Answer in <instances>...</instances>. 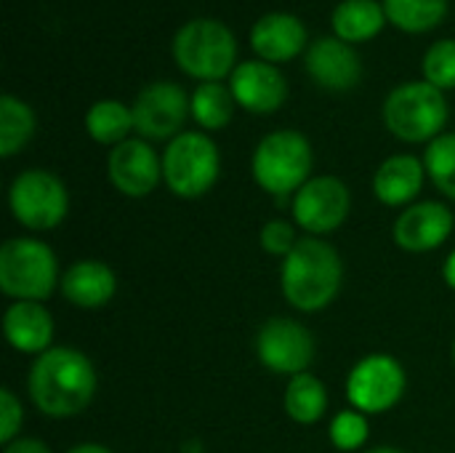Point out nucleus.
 <instances>
[{
  "label": "nucleus",
  "mask_w": 455,
  "mask_h": 453,
  "mask_svg": "<svg viewBox=\"0 0 455 453\" xmlns=\"http://www.w3.org/2000/svg\"><path fill=\"white\" fill-rule=\"evenodd\" d=\"M96 384L93 363L72 347H51L37 355L27 379L35 409L51 419H69L85 411L96 395Z\"/></svg>",
  "instance_id": "nucleus-1"
},
{
  "label": "nucleus",
  "mask_w": 455,
  "mask_h": 453,
  "mask_svg": "<svg viewBox=\"0 0 455 453\" xmlns=\"http://www.w3.org/2000/svg\"><path fill=\"white\" fill-rule=\"evenodd\" d=\"M344 264L339 251L323 238H301L283 259L280 286L283 296L299 312L325 310L341 291Z\"/></svg>",
  "instance_id": "nucleus-2"
},
{
  "label": "nucleus",
  "mask_w": 455,
  "mask_h": 453,
  "mask_svg": "<svg viewBox=\"0 0 455 453\" xmlns=\"http://www.w3.org/2000/svg\"><path fill=\"white\" fill-rule=\"evenodd\" d=\"M179 69L200 83H221L237 67V37L216 19H192L173 35Z\"/></svg>",
  "instance_id": "nucleus-3"
},
{
  "label": "nucleus",
  "mask_w": 455,
  "mask_h": 453,
  "mask_svg": "<svg viewBox=\"0 0 455 453\" xmlns=\"http://www.w3.org/2000/svg\"><path fill=\"white\" fill-rule=\"evenodd\" d=\"M312 166H315V155L309 139L291 128L267 133L256 144L251 160L256 184L275 198L296 195L312 179L309 176Z\"/></svg>",
  "instance_id": "nucleus-4"
},
{
  "label": "nucleus",
  "mask_w": 455,
  "mask_h": 453,
  "mask_svg": "<svg viewBox=\"0 0 455 453\" xmlns=\"http://www.w3.org/2000/svg\"><path fill=\"white\" fill-rule=\"evenodd\" d=\"M451 107L445 91L427 80H411L397 85L384 101V125L408 144H424L443 136Z\"/></svg>",
  "instance_id": "nucleus-5"
},
{
  "label": "nucleus",
  "mask_w": 455,
  "mask_h": 453,
  "mask_svg": "<svg viewBox=\"0 0 455 453\" xmlns=\"http://www.w3.org/2000/svg\"><path fill=\"white\" fill-rule=\"evenodd\" d=\"M61 283L51 246L35 238H11L0 246V291L16 302H43Z\"/></svg>",
  "instance_id": "nucleus-6"
},
{
  "label": "nucleus",
  "mask_w": 455,
  "mask_h": 453,
  "mask_svg": "<svg viewBox=\"0 0 455 453\" xmlns=\"http://www.w3.org/2000/svg\"><path fill=\"white\" fill-rule=\"evenodd\" d=\"M221 174L216 142L203 131H181L163 152V182L181 200L203 198Z\"/></svg>",
  "instance_id": "nucleus-7"
},
{
  "label": "nucleus",
  "mask_w": 455,
  "mask_h": 453,
  "mask_svg": "<svg viewBox=\"0 0 455 453\" xmlns=\"http://www.w3.org/2000/svg\"><path fill=\"white\" fill-rule=\"evenodd\" d=\"M8 208L21 227L32 232H45L67 219L69 192L56 174L43 168H29L11 182Z\"/></svg>",
  "instance_id": "nucleus-8"
},
{
  "label": "nucleus",
  "mask_w": 455,
  "mask_h": 453,
  "mask_svg": "<svg viewBox=\"0 0 455 453\" xmlns=\"http://www.w3.org/2000/svg\"><path fill=\"white\" fill-rule=\"evenodd\" d=\"M408 387L405 368L397 358L376 352L355 363V368L347 376V398L352 409L360 414H384L392 411Z\"/></svg>",
  "instance_id": "nucleus-9"
},
{
  "label": "nucleus",
  "mask_w": 455,
  "mask_h": 453,
  "mask_svg": "<svg viewBox=\"0 0 455 453\" xmlns=\"http://www.w3.org/2000/svg\"><path fill=\"white\" fill-rule=\"evenodd\" d=\"M349 208H352L349 187L339 176H331V174L312 176L293 195V203H291L293 222L312 238L336 232L347 222Z\"/></svg>",
  "instance_id": "nucleus-10"
},
{
  "label": "nucleus",
  "mask_w": 455,
  "mask_h": 453,
  "mask_svg": "<svg viewBox=\"0 0 455 453\" xmlns=\"http://www.w3.org/2000/svg\"><path fill=\"white\" fill-rule=\"evenodd\" d=\"M131 109L141 139H176L192 115V96L179 83L157 80L139 91Z\"/></svg>",
  "instance_id": "nucleus-11"
},
{
  "label": "nucleus",
  "mask_w": 455,
  "mask_h": 453,
  "mask_svg": "<svg viewBox=\"0 0 455 453\" xmlns=\"http://www.w3.org/2000/svg\"><path fill=\"white\" fill-rule=\"evenodd\" d=\"M256 355L272 374L299 376L315 360V336L291 318H269L256 334Z\"/></svg>",
  "instance_id": "nucleus-12"
},
{
  "label": "nucleus",
  "mask_w": 455,
  "mask_h": 453,
  "mask_svg": "<svg viewBox=\"0 0 455 453\" xmlns=\"http://www.w3.org/2000/svg\"><path fill=\"white\" fill-rule=\"evenodd\" d=\"M107 176L112 187L128 198H147L163 179V158L147 139H125L112 147L107 158Z\"/></svg>",
  "instance_id": "nucleus-13"
},
{
  "label": "nucleus",
  "mask_w": 455,
  "mask_h": 453,
  "mask_svg": "<svg viewBox=\"0 0 455 453\" xmlns=\"http://www.w3.org/2000/svg\"><path fill=\"white\" fill-rule=\"evenodd\" d=\"M229 88L235 93L237 107L253 115H272L288 99L285 75L277 69V64H269L264 59L240 61L229 75Z\"/></svg>",
  "instance_id": "nucleus-14"
},
{
  "label": "nucleus",
  "mask_w": 455,
  "mask_h": 453,
  "mask_svg": "<svg viewBox=\"0 0 455 453\" xmlns=\"http://www.w3.org/2000/svg\"><path fill=\"white\" fill-rule=\"evenodd\" d=\"M304 64L309 77L325 91L344 93L363 80V61L357 51L336 35H325L309 43Z\"/></svg>",
  "instance_id": "nucleus-15"
},
{
  "label": "nucleus",
  "mask_w": 455,
  "mask_h": 453,
  "mask_svg": "<svg viewBox=\"0 0 455 453\" xmlns=\"http://www.w3.org/2000/svg\"><path fill=\"white\" fill-rule=\"evenodd\" d=\"M453 232V214L440 200H421L408 206L395 222V243L411 254H427L440 248Z\"/></svg>",
  "instance_id": "nucleus-16"
},
{
  "label": "nucleus",
  "mask_w": 455,
  "mask_h": 453,
  "mask_svg": "<svg viewBox=\"0 0 455 453\" xmlns=\"http://www.w3.org/2000/svg\"><path fill=\"white\" fill-rule=\"evenodd\" d=\"M251 48L259 59L269 64L291 61L307 48V27L299 16L288 11L264 13L251 27Z\"/></svg>",
  "instance_id": "nucleus-17"
},
{
  "label": "nucleus",
  "mask_w": 455,
  "mask_h": 453,
  "mask_svg": "<svg viewBox=\"0 0 455 453\" xmlns=\"http://www.w3.org/2000/svg\"><path fill=\"white\" fill-rule=\"evenodd\" d=\"M5 342L21 355H43L53 342V318L40 302H13L3 315Z\"/></svg>",
  "instance_id": "nucleus-18"
},
{
  "label": "nucleus",
  "mask_w": 455,
  "mask_h": 453,
  "mask_svg": "<svg viewBox=\"0 0 455 453\" xmlns=\"http://www.w3.org/2000/svg\"><path fill=\"white\" fill-rule=\"evenodd\" d=\"M61 296L80 310H99L112 302L117 291V278L115 272L96 259H83L75 262L64 270L61 275Z\"/></svg>",
  "instance_id": "nucleus-19"
},
{
  "label": "nucleus",
  "mask_w": 455,
  "mask_h": 453,
  "mask_svg": "<svg viewBox=\"0 0 455 453\" xmlns=\"http://www.w3.org/2000/svg\"><path fill=\"white\" fill-rule=\"evenodd\" d=\"M424 179H427L424 160H419L416 155H392L373 174V195L392 208L408 206L421 195Z\"/></svg>",
  "instance_id": "nucleus-20"
},
{
  "label": "nucleus",
  "mask_w": 455,
  "mask_h": 453,
  "mask_svg": "<svg viewBox=\"0 0 455 453\" xmlns=\"http://www.w3.org/2000/svg\"><path fill=\"white\" fill-rule=\"evenodd\" d=\"M387 24L384 3L379 0H341L333 8L331 27L333 35L349 45L373 40Z\"/></svg>",
  "instance_id": "nucleus-21"
},
{
  "label": "nucleus",
  "mask_w": 455,
  "mask_h": 453,
  "mask_svg": "<svg viewBox=\"0 0 455 453\" xmlns=\"http://www.w3.org/2000/svg\"><path fill=\"white\" fill-rule=\"evenodd\" d=\"M85 131L96 144L117 147L128 139L131 131H136L133 109L117 99H101L85 112Z\"/></svg>",
  "instance_id": "nucleus-22"
},
{
  "label": "nucleus",
  "mask_w": 455,
  "mask_h": 453,
  "mask_svg": "<svg viewBox=\"0 0 455 453\" xmlns=\"http://www.w3.org/2000/svg\"><path fill=\"white\" fill-rule=\"evenodd\" d=\"M285 411L296 425H317L328 411V390L315 374L291 376L285 387Z\"/></svg>",
  "instance_id": "nucleus-23"
},
{
  "label": "nucleus",
  "mask_w": 455,
  "mask_h": 453,
  "mask_svg": "<svg viewBox=\"0 0 455 453\" xmlns=\"http://www.w3.org/2000/svg\"><path fill=\"white\" fill-rule=\"evenodd\" d=\"M387 21L408 35L440 27L448 16V0H384Z\"/></svg>",
  "instance_id": "nucleus-24"
},
{
  "label": "nucleus",
  "mask_w": 455,
  "mask_h": 453,
  "mask_svg": "<svg viewBox=\"0 0 455 453\" xmlns=\"http://www.w3.org/2000/svg\"><path fill=\"white\" fill-rule=\"evenodd\" d=\"M235 93L224 83H200L192 91V117L203 131H221L232 123Z\"/></svg>",
  "instance_id": "nucleus-25"
},
{
  "label": "nucleus",
  "mask_w": 455,
  "mask_h": 453,
  "mask_svg": "<svg viewBox=\"0 0 455 453\" xmlns=\"http://www.w3.org/2000/svg\"><path fill=\"white\" fill-rule=\"evenodd\" d=\"M35 133V112L27 101L5 93L0 99V155L13 158Z\"/></svg>",
  "instance_id": "nucleus-26"
},
{
  "label": "nucleus",
  "mask_w": 455,
  "mask_h": 453,
  "mask_svg": "<svg viewBox=\"0 0 455 453\" xmlns=\"http://www.w3.org/2000/svg\"><path fill=\"white\" fill-rule=\"evenodd\" d=\"M427 176L435 182V187L455 200V131L437 136L427 144L424 155Z\"/></svg>",
  "instance_id": "nucleus-27"
},
{
  "label": "nucleus",
  "mask_w": 455,
  "mask_h": 453,
  "mask_svg": "<svg viewBox=\"0 0 455 453\" xmlns=\"http://www.w3.org/2000/svg\"><path fill=\"white\" fill-rule=\"evenodd\" d=\"M421 72L424 80L432 83L440 91H451L455 88V40L453 37H443L437 43L429 45V51L424 53L421 61Z\"/></svg>",
  "instance_id": "nucleus-28"
},
{
  "label": "nucleus",
  "mask_w": 455,
  "mask_h": 453,
  "mask_svg": "<svg viewBox=\"0 0 455 453\" xmlns=\"http://www.w3.org/2000/svg\"><path fill=\"white\" fill-rule=\"evenodd\" d=\"M368 419L365 414H360L357 409H349V411H341L333 417L331 422V443L339 449V451H357L360 446H365L368 441Z\"/></svg>",
  "instance_id": "nucleus-29"
},
{
  "label": "nucleus",
  "mask_w": 455,
  "mask_h": 453,
  "mask_svg": "<svg viewBox=\"0 0 455 453\" xmlns=\"http://www.w3.org/2000/svg\"><path fill=\"white\" fill-rule=\"evenodd\" d=\"M259 240H261V248H264L267 254L283 256V259H285V256L299 246L301 238L296 235V227H293L291 222H285V219H272V222L264 224Z\"/></svg>",
  "instance_id": "nucleus-30"
},
{
  "label": "nucleus",
  "mask_w": 455,
  "mask_h": 453,
  "mask_svg": "<svg viewBox=\"0 0 455 453\" xmlns=\"http://www.w3.org/2000/svg\"><path fill=\"white\" fill-rule=\"evenodd\" d=\"M21 422H24L21 400L8 387H3L0 390V443L3 446L16 441V435L21 430Z\"/></svg>",
  "instance_id": "nucleus-31"
},
{
  "label": "nucleus",
  "mask_w": 455,
  "mask_h": 453,
  "mask_svg": "<svg viewBox=\"0 0 455 453\" xmlns=\"http://www.w3.org/2000/svg\"><path fill=\"white\" fill-rule=\"evenodd\" d=\"M3 453H51V449L37 438H16L5 446Z\"/></svg>",
  "instance_id": "nucleus-32"
},
{
  "label": "nucleus",
  "mask_w": 455,
  "mask_h": 453,
  "mask_svg": "<svg viewBox=\"0 0 455 453\" xmlns=\"http://www.w3.org/2000/svg\"><path fill=\"white\" fill-rule=\"evenodd\" d=\"M67 453H112L107 446H99V443H80L75 449H69Z\"/></svg>",
  "instance_id": "nucleus-33"
},
{
  "label": "nucleus",
  "mask_w": 455,
  "mask_h": 453,
  "mask_svg": "<svg viewBox=\"0 0 455 453\" xmlns=\"http://www.w3.org/2000/svg\"><path fill=\"white\" fill-rule=\"evenodd\" d=\"M443 275H445L448 286L455 288V251L448 256V262H445V267H443Z\"/></svg>",
  "instance_id": "nucleus-34"
},
{
  "label": "nucleus",
  "mask_w": 455,
  "mask_h": 453,
  "mask_svg": "<svg viewBox=\"0 0 455 453\" xmlns=\"http://www.w3.org/2000/svg\"><path fill=\"white\" fill-rule=\"evenodd\" d=\"M365 453H405V451H400V449H392V446H381V449H373V451H365Z\"/></svg>",
  "instance_id": "nucleus-35"
},
{
  "label": "nucleus",
  "mask_w": 455,
  "mask_h": 453,
  "mask_svg": "<svg viewBox=\"0 0 455 453\" xmlns=\"http://www.w3.org/2000/svg\"><path fill=\"white\" fill-rule=\"evenodd\" d=\"M453 360H455V344H453Z\"/></svg>",
  "instance_id": "nucleus-36"
}]
</instances>
